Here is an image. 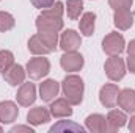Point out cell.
Instances as JSON below:
<instances>
[{
    "instance_id": "cell-25",
    "label": "cell",
    "mask_w": 135,
    "mask_h": 133,
    "mask_svg": "<svg viewBox=\"0 0 135 133\" xmlns=\"http://www.w3.org/2000/svg\"><path fill=\"white\" fill-rule=\"evenodd\" d=\"M134 0H108V5L113 8V11L116 9H131Z\"/></svg>"
},
{
    "instance_id": "cell-26",
    "label": "cell",
    "mask_w": 135,
    "mask_h": 133,
    "mask_svg": "<svg viewBox=\"0 0 135 133\" xmlns=\"http://www.w3.org/2000/svg\"><path fill=\"white\" fill-rule=\"evenodd\" d=\"M32 2V5H33L35 8H38V9H46V8H49V6H52L57 0H30Z\"/></svg>"
},
{
    "instance_id": "cell-20",
    "label": "cell",
    "mask_w": 135,
    "mask_h": 133,
    "mask_svg": "<svg viewBox=\"0 0 135 133\" xmlns=\"http://www.w3.org/2000/svg\"><path fill=\"white\" fill-rule=\"evenodd\" d=\"M28 50H30V53H33V55H47V53H52L50 49L44 44V41L41 39V36L38 33L33 34V36L28 39Z\"/></svg>"
},
{
    "instance_id": "cell-8",
    "label": "cell",
    "mask_w": 135,
    "mask_h": 133,
    "mask_svg": "<svg viewBox=\"0 0 135 133\" xmlns=\"http://www.w3.org/2000/svg\"><path fill=\"white\" fill-rule=\"evenodd\" d=\"M119 94V88L115 83H107L104 85L99 91V100L105 108H115L116 106V99Z\"/></svg>"
},
{
    "instance_id": "cell-18",
    "label": "cell",
    "mask_w": 135,
    "mask_h": 133,
    "mask_svg": "<svg viewBox=\"0 0 135 133\" xmlns=\"http://www.w3.org/2000/svg\"><path fill=\"white\" fill-rule=\"evenodd\" d=\"M113 24L118 30H129L134 25V14L131 9H116L113 13Z\"/></svg>"
},
{
    "instance_id": "cell-19",
    "label": "cell",
    "mask_w": 135,
    "mask_h": 133,
    "mask_svg": "<svg viewBox=\"0 0 135 133\" xmlns=\"http://www.w3.org/2000/svg\"><path fill=\"white\" fill-rule=\"evenodd\" d=\"M79 28H80V33L82 34L91 36V34L94 33V28H96V14H94L93 11L83 13V14L80 16Z\"/></svg>"
},
{
    "instance_id": "cell-31",
    "label": "cell",
    "mask_w": 135,
    "mask_h": 133,
    "mask_svg": "<svg viewBox=\"0 0 135 133\" xmlns=\"http://www.w3.org/2000/svg\"><path fill=\"white\" fill-rule=\"evenodd\" d=\"M3 132V127H2V125H0V133Z\"/></svg>"
},
{
    "instance_id": "cell-10",
    "label": "cell",
    "mask_w": 135,
    "mask_h": 133,
    "mask_svg": "<svg viewBox=\"0 0 135 133\" xmlns=\"http://www.w3.org/2000/svg\"><path fill=\"white\" fill-rule=\"evenodd\" d=\"M16 100H17V103L19 105H22V106H30V105H33L35 100H36V86H35L33 83H22L21 85V88H19V91H17V94H16Z\"/></svg>"
},
{
    "instance_id": "cell-5",
    "label": "cell",
    "mask_w": 135,
    "mask_h": 133,
    "mask_svg": "<svg viewBox=\"0 0 135 133\" xmlns=\"http://www.w3.org/2000/svg\"><path fill=\"white\" fill-rule=\"evenodd\" d=\"M35 25H36L38 32H55V33H58V32L63 30L65 24H63L61 17L52 16V14H49V13H46V11L41 9V14L36 17Z\"/></svg>"
},
{
    "instance_id": "cell-17",
    "label": "cell",
    "mask_w": 135,
    "mask_h": 133,
    "mask_svg": "<svg viewBox=\"0 0 135 133\" xmlns=\"http://www.w3.org/2000/svg\"><path fill=\"white\" fill-rule=\"evenodd\" d=\"M49 111L54 117H69V116H72V105L65 97L55 99L50 102Z\"/></svg>"
},
{
    "instance_id": "cell-12",
    "label": "cell",
    "mask_w": 135,
    "mask_h": 133,
    "mask_svg": "<svg viewBox=\"0 0 135 133\" xmlns=\"http://www.w3.org/2000/svg\"><path fill=\"white\" fill-rule=\"evenodd\" d=\"M50 111L49 108L46 106H35L32 108L28 113H27V122L33 127H38V125H42V124H47L50 121Z\"/></svg>"
},
{
    "instance_id": "cell-7",
    "label": "cell",
    "mask_w": 135,
    "mask_h": 133,
    "mask_svg": "<svg viewBox=\"0 0 135 133\" xmlns=\"http://www.w3.org/2000/svg\"><path fill=\"white\" fill-rule=\"evenodd\" d=\"M60 64L66 72H77L83 67L85 60L79 52H65L63 57L60 58Z\"/></svg>"
},
{
    "instance_id": "cell-2",
    "label": "cell",
    "mask_w": 135,
    "mask_h": 133,
    "mask_svg": "<svg viewBox=\"0 0 135 133\" xmlns=\"http://www.w3.org/2000/svg\"><path fill=\"white\" fill-rule=\"evenodd\" d=\"M25 70L32 80H41L50 72V61L44 58V55H35L33 58L28 60Z\"/></svg>"
},
{
    "instance_id": "cell-22",
    "label": "cell",
    "mask_w": 135,
    "mask_h": 133,
    "mask_svg": "<svg viewBox=\"0 0 135 133\" xmlns=\"http://www.w3.org/2000/svg\"><path fill=\"white\" fill-rule=\"evenodd\" d=\"M85 132L86 129L85 127H82V125H79V124H75V122H72V121H58L57 124H54L52 127H50V133L54 132Z\"/></svg>"
},
{
    "instance_id": "cell-9",
    "label": "cell",
    "mask_w": 135,
    "mask_h": 133,
    "mask_svg": "<svg viewBox=\"0 0 135 133\" xmlns=\"http://www.w3.org/2000/svg\"><path fill=\"white\" fill-rule=\"evenodd\" d=\"M61 86L57 80H52V78H47L44 80L41 85H39V97L42 102H52V100L57 99L58 93H60Z\"/></svg>"
},
{
    "instance_id": "cell-3",
    "label": "cell",
    "mask_w": 135,
    "mask_h": 133,
    "mask_svg": "<svg viewBox=\"0 0 135 133\" xmlns=\"http://www.w3.org/2000/svg\"><path fill=\"white\" fill-rule=\"evenodd\" d=\"M104 70H105V75L108 77V80L119 81L124 78V75L127 72V66H126V61L123 58H119V55H113L105 61Z\"/></svg>"
},
{
    "instance_id": "cell-28",
    "label": "cell",
    "mask_w": 135,
    "mask_h": 133,
    "mask_svg": "<svg viewBox=\"0 0 135 133\" xmlns=\"http://www.w3.org/2000/svg\"><path fill=\"white\" fill-rule=\"evenodd\" d=\"M126 66L131 70V74H135V55H129V58L126 60Z\"/></svg>"
},
{
    "instance_id": "cell-24",
    "label": "cell",
    "mask_w": 135,
    "mask_h": 133,
    "mask_svg": "<svg viewBox=\"0 0 135 133\" xmlns=\"http://www.w3.org/2000/svg\"><path fill=\"white\" fill-rule=\"evenodd\" d=\"M14 64V55L11 50H0V74L6 72Z\"/></svg>"
},
{
    "instance_id": "cell-1",
    "label": "cell",
    "mask_w": 135,
    "mask_h": 133,
    "mask_svg": "<svg viewBox=\"0 0 135 133\" xmlns=\"http://www.w3.org/2000/svg\"><path fill=\"white\" fill-rule=\"evenodd\" d=\"M61 91L65 99L74 106V105H80L83 102V94H85V83L82 80V77L71 74L66 75L65 80L61 81Z\"/></svg>"
},
{
    "instance_id": "cell-4",
    "label": "cell",
    "mask_w": 135,
    "mask_h": 133,
    "mask_svg": "<svg viewBox=\"0 0 135 133\" xmlns=\"http://www.w3.org/2000/svg\"><path fill=\"white\" fill-rule=\"evenodd\" d=\"M124 49H126L124 36L121 33H118V32H112V33H108L102 39V50L108 57L119 55Z\"/></svg>"
},
{
    "instance_id": "cell-14",
    "label": "cell",
    "mask_w": 135,
    "mask_h": 133,
    "mask_svg": "<svg viewBox=\"0 0 135 133\" xmlns=\"http://www.w3.org/2000/svg\"><path fill=\"white\" fill-rule=\"evenodd\" d=\"M105 119H107L108 132H116L127 124V114L123 110H110L107 113Z\"/></svg>"
},
{
    "instance_id": "cell-21",
    "label": "cell",
    "mask_w": 135,
    "mask_h": 133,
    "mask_svg": "<svg viewBox=\"0 0 135 133\" xmlns=\"http://www.w3.org/2000/svg\"><path fill=\"white\" fill-rule=\"evenodd\" d=\"M65 11L71 21H77L83 13V0H68L65 5Z\"/></svg>"
},
{
    "instance_id": "cell-13",
    "label": "cell",
    "mask_w": 135,
    "mask_h": 133,
    "mask_svg": "<svg viewBox=\"0 0 135 133\" xmlns=\"http://www.w3.org/2000/svg\"><path fill=\"white\" fill-rule=\"evenodd\" d=\"M25 77H27V70L25 67H22L21 64H13L6 72H3V78L6 80V83L9 86H17V85H22L25 81Z\"/></svg>"
},
{
    "instance_id": "cell-6",
    "label": "cell",
    "mask_w": 135,
    "mask_h": 133,
    "mask_svg": "<svg viewBox=\"0 0 135 133\" xmlns=\"http://www.w3.org/2000/svg\"><path fill=\"white\" fill-rule=\"evenodd\" d=\"M58 45L61 47L63 52H77L80 49V45H82V38L75 30L69 28V30H65L61 33Z\"/></svg>"
},
{
    "instance_id": "cell-15",
    "label": "cell",
    "mask_w": 135,
    "mask_h": 133,
    "mask_svg": "<svg viewBox=\"0 0 135 133\" xmlns=\"http://www.w3.org/2000/svg\"><path fill=\"white\" fill-rule=\"evenodd\" d=\"M116 105L126 113H135V91L131 88L119 89Z\"/></svg>"
},
{
    "instance_id": "cell-16",
    "label": "cell",
    "mask_w": 135,
    "mask_h": 133,
    "mask_svg": "<svg viewBox=\"0 0 135 133\" xmlns=\"http://www.w3.org/2000/svg\"><path fill=\"white\" fill-rule=\"evenodd\" d=\"M85 129L88 132H93V133H107L108 132V125H107L105 116H102L99 113L90 114L85 119Z\"/></svg>"
},
{
    "instance_id": "cell-29",
    "label": "cell",
    "mask_w": 135,
    "mask_h": 133,
    "mask_svg": "<svg viewBox=\"0 0 135 133\" xmlns=\"http://www.w3.org/2000/svg\"><path fill=\"white\" fill-rule=\"evenodd\" d=\"M126 50H127L129 55H135V39H132V41L129 42V45L126 47Z\"/></svg>"
},
{
    "instance_id": "cell-27",
    "label": "cell",
    "mask_w": 135,
    "mask_h": 133,
    "mask_svg": "<svg viewBox=\"0 0 135 133\" xmlns=\"http://www.w3.org/2000/svg\"><path fill=\"white\" fill-rule=\"evenodd\" d=\"M11 133H19V132H25V133H33V129L30 125H14L11 130Z\"/></svg>"
},
{
    "instance_id": "cell-30",
    "label": "cell",
    "mask_w": 135,
    "mask_h": 133,
    "mask_svg": "<svg viewBox=\"0 0 135 133\" xmlns=\"http://www.w3.org/2000/svg\"><path fill=\"white\" fill-rule=\"evenodd\" d=\"M129 132L135 133V114L131 117V121H129Z\"/></svg>"
},
{
    "instance_id": "cell-23",
    "label": "cell",
    "mask_w": 135,
    "mask_h": 133,
    "mask_svg": "<svg viewBox=\"0 0 135 133\" xmlns=\"http://www.w3.org/2000/svg\"><path fill=\"white\" fill-rule=\"evenodd\" d=\"M16 25V19L11 13H6V11H0V33H5V32H9L13 30Z\"/></svg>"
},
{
    "instance_id": "cell-11",
    "label": "cell",
    "mask_w": 135,
    "mask_h": 133,
    "mask_svg": "<svg viewBox=\"0 0 135 133\" xmlns=\"http://www.w3.org/2000/svg\"><path fill=\"white\" fill-rule=\"evenodd\" d=\"M19 116L17 103L11 100H2L0 102V124H13Z\"/></svg>"
}]
</instances>
